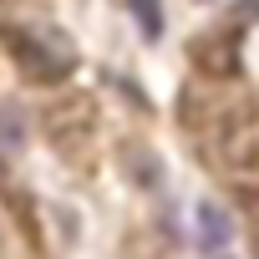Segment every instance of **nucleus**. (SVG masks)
<instances>
[{
	"mask_svg": "<svg viewBox=\"0 0 259 259\" xmlns=\"http://www.w3.org/2000/svg\"><path fill=\"white\" fill-rule=\"evenodd\" d=\"M0 46L21 66V76L36 81V87H61L76 71V61H81L76 41L66 31L46 26V21H6L0 26Z\"/></svg>",
	"mask_w": 259,
	"mask_h": 259,
	"instance_id": "obj_1",
	"label": "nucleus"
},
{
	"mask_svg": "<svg viewBox=\"0 0 259 259\" xmlns=\"http://www.w3.org/2000/svg\"><path fill=\"white\" fill-rule=\"evenodd\" d=\"M92 127H97L92 97H66V102L46 107V138H51L56 148H81V143L92 138Z\"/></svg>",
	"mask_w": 259,
	"mask_h": 259,
	"instance_id": "obj_2",
	"label": "nucleus"
},
{
	"mask_svg": "<svg viewBox=\"0 0 259 259\" xmlns=\"http://www.w3.org/2000/svg\"><path fill=\"white\" fill-rule=\"evenodd\" d=\"M193 66L213 81L239 76V31H208L203 41H193Z\"/></svg>",
	"mask_w": 259,
	"mask_h": 259,
	"instance_id": "obj_3",
	"label": "nucleus"
},
{
	"mask_svg": "<svg viewBox=\"0 0 259 259\" xmlns=\"http://www.w3.org/2000/svg\"><path fill=\"white\" fill-rule=\"evenodd\" d=\"M198 229H203V244L208 249L229 244V219L219 213V203H198Z\"/></svg>",
	"mask_w": 259,
	"mask_h": 259,
	"instance_id": "obj_4",
	"label": "nucleus"
},
{
	"mask_svg": "<svg viewBox=\"0 0 259 259\" xmlns=\"http://www.w3.org/2000/svg\"><path fill=\"white\" fill-rule=\"evenodd\" d=\"M133 11H138V21H143V36H163V11H158V0H133Z\"/></svg>",
	"mask_w": 259,
	"mask_h": 259,
	"instance_id": "obj_5",
	"label": "nucleus"
},
{
	"mask_svg": "<svg viewBox=\"0 0 259 259\" xmlns=\"http://www.w3.org/2000/svg\"><path fill=\"white\" fill-rule=\"evenodd\" d=\"M254 254H259V224H254Z\"/></svg>",
	"mask_w": 259,
	"mask_h": 259,
	"instance_id": "obj_6",
	"label": "nucleus"
},
{
	"mask_svg": "<svg viewBox=\"0 0 259 259\" xmlns=\"http://www.w3.org/2000/svg\"><path fill=\"white\" fill-rule=\"evenodd\" d=\"M0 173H6V158H0Z\"/></svg>",
	"mask_w": 259,
	"mask_h": 259,
	"instance_id": "obj_7",
	"label": "nucleus"
}]
</instances>
